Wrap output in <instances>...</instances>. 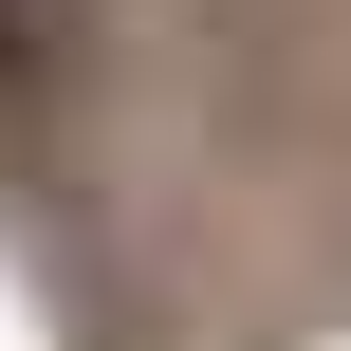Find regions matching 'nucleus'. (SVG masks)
<instances>
[{"label":"nucleus","mask_w":351,"mask_h":351,"mask_svg":"<svg viewBox=\"0 0 351 351\" xmlns=\"http://www.w3.org/2000/svg\"><path fill=\"white\" fill-rule=\"evenodd\" d=\"M74 74H93V0H0V130L74 111Z\"/></svg>","instance_id":"1"}]
</instances>
